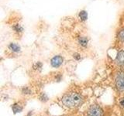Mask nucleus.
Masks as SVG:
<instances>
[{
	"label": "nucleus",
	"mask_w": 124,
	"mask_h": 116,
	"mask_svg": "<svg viewBox=\"0 0 124 116\" xmlns=\"http://www.w3.org/2000/svg\"><path fill=\"white\" fill-rule=\"evenodd\" d=\"M61 102L65 107L69 108H76L84 103V98L78 93L71 92L64 94L61 98Z\"/></svg>",
	"instance_id": "f257e3e1"
},
{
	"label": "nucleus",
	"mask_w": 124,
	"mask_h": 116,
	"mask_svg": "<svg viewBox=\"0 0 124 116\" xmlns=\"http://www.w3.org/2000/svg\"><path fill=\"white\" fill-rule=\"evenodd\" d=\"M115 84L117 91L119 92L124 91V70L120 69L116 73Z\"/></svg>",
	"instance_id": "f03ea898"
},
{
	"label": "nucleus",
	"mask_w": 124,
	"mask_h": 116,
	"mask_svg": "<svg viewBox=\"0 0 124 116\" xmlns=\"http://www.w3.org/2000/svg\"><path fill=\"white\" fill-rule=\"evenodd\" d=\"M104 111L102 108L97 104H92L87 111V116H103Z\"/></svg>",
	"instance_id": "7ed1b4c3"
},
{
	"label": "nucleus",
	"mask_w": 124,
	"mask_h": 116,
	"mask_svg": "<svg viewBox=\"0 0 124 116\" xmlns=\"http://www.w3.org/2000/svg\"><path fill=\"white\" fill-rule=\"evenodd\" d=\"M64 59L61 55H55L50 59V64L53 68H59L64 64Z\"/></svg>",
	"instance_id": "20e7f679"
},
{
	"label": "nucleus",
	"mask_w": 124,
	"mask_h": 116,
	"mask_svg": "<svg viewBox=\"0 0 124 116\" xmlns=\"http://www.w3.org/2000/svg\"><path fill=\"white\" fill-rule=\"evenodd\" d=\"M116 64L119 67H124V50H120L118 51L116 57Z\"/></svg>",
	"instance_id": "39448f33"
},
{
	"label": "nucleus",
	"mask_w": 124,
	"mask_h": 116,
	"mask_svg": "<svg viewBox=\"0 0 124 116\" xmlns=\"http://www.w3.org/2000/svg\"><path fill=\"white\" fill-rule=\"evenodd\" d=\"M8 49H9L12 53H18L21 51L20 45L18 44L17 43H14V42L9 43V44L8 45Z\"/></svg>",
	"instance_id": "423d86ee"
},
{
	"label": "nucleus",
	"mask_w": 124,
	"mask_h": 116,
	"mask_svg": "<svg viewBox=\"0 0 124 116\" xmlns=\"http://www.w3.org/2000/svg\"><path fill=\"white\" fill-rule=\"evenodd\" d=\"M78 44H79L80 46L83 48H86L88 46L89 44V40L87 36H80L78 37Z\"/></svg>",
	"instance_id": "0eeeda50"
},
{
	"label": "nucleus",
	"mask_w": 124,
	"mask_h": 116,
	"mask_svg": "<svg viewBox=\"0 0 124 116\" xmlns=\"http://www.w3.org/2000/svg\"><path fill=\"white\" fill-rule=\"evenodd\" d=\"M12 29H13V32L16 34H21L23 33V31H24V29H23V26L20 24V23L19 22H16V23H14L12 26Z\"/></svg>",
	"instance_id": "6e6552de"
},
{
	"label": "nucleus",
	"mask_w": 124,
	"mask_h": 116,
	"mask_svg": "<svg viewBox=\"0 0 124 116\" xmlns=\"http://www.w3.org/2000/svg\"><path fill=\"white\" fill-rule=\"evenodd\" d=\"M88 18V14L86 10H81L78 13V19L81 22H85Z\"/></svg>",
	"instance_id": "1a4fd4ad"
},
{
	"label": "nucleus",
	"mask_w": 124,
	"mask_h": 116,
	"mask_svg": "<svg viewBox=\"0 0 124 116\" xmlns=\"http://www.w3.org/2000/svg\"><path fill=\"white\" fill-rule=\"evenodd\" d=\"M23 107L18 103H14L13 105H12V110L13 111V114H17V113H20L23 111Z\"/></svg>",
	"instance_id": "9d476101"
},
{
	"label": "nucleus",
	"mask_w": 124,
	"mask_h": 116,
	"mask_svg": "<svg viewBox=\"0 0 124 116\" xmlns=\"http://www.w3.org/2000/svg\"><path fill=\"white\" fill-rule=\"evenodd\" d=\"M117 39L120 43L124 44V28L119 30L117 33Z\"/></svg>",
	"instance_id": "9b49d317"
},
{
	"label": "nucleus",
	"mask_w": 124,
	"mask_h": 116,
	"mask_svg": "<svg viewBox=\"0 0 124 116\" xmlns=\"http://www.w3.org/2000/svg\"><path fill=\"white\" fill-rule=\"evenodd\" d=\"M39 99H40V101L42 102H46L48 101V96L46 95L45 93H42L40 95V97H39Z\"/></svg>",
	"instance_id": "f8f14e48"
},
{
	"label": "nucleus",
	"mask_w": 124,
	"mask_h": 116,
	"mask_svg": "<svg viewBox=\"0 0 124 116\" xmlns=\"http://www.w3.org/2000/svg\"><path fill=\"white\" fill-rule=\"evenodd\" d=\"M31 90L28 87H23L22 89V93L23 94H31Z\"/></svg>",
	"instance_id": "ddd939ff"
},
{
	"label": "nucleus",
	"mask_w": 124,
	"mask_h": 116,
	"mask_svg": "<svg viewBox=\"0 0 124 116\" xmlns=\"http://www.w3.org/2000/svg\"><path fill=\"white\" fill-rule=\"evenodd\" d=\"M42 67H43V64L41 63V62H40V61L37 62V63L33 65V68L35 70H40L42 68Z\"/></svg>",
	"instance_id": "4468645a"
},
{
	"label": "nucleus",
	"mask_w": 124,
	"mask_h": 116,
	"mask_svg": "<svg viewBox=\"0 0 124 116\" xmlns=\"http://www.w3.org/2000/svg\"><path fill=\"white\" fill-rule=\"evenodd\" d=\"M73 57L75 58V60H79L80 59H81V55L78 53H75L73 54Z\"/></svg>",
	"instance_id": "2eb2a0df"
},
{
	"label": "nucleus",
	"mask_w": 124,
	"mask_h": 116,
	"mask_svg": "<svg viewBox=\"0 0 124 116\" xmlns=\"http://www.w3.org/2000/svg\"><path fill=\"white\" fill-rule=\"evenodd\" d=\"M120 104H121V105L124 106V98H123V100L122 101V102H121V103H120Z\"/></svg>",
	"instance_id": "dca6fc26"
}]
</instances>
